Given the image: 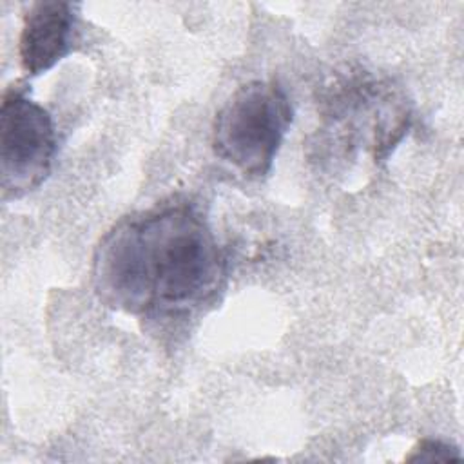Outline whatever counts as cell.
<instances>
[{"mask_svg":"<svg viewBox=\"0 0 464 464\" xmlns=\"http://www.w3.org/2000/svg\"><path fill=\"white\" fill-rule=\"evenodd\" d=\"M76 27L74 7L69 2L42 0L24 14L18 56L25 74L38 76L53 69L72 49Z\"/></svg>","mask_w":464,"mask_h":464,"instance_id":"5b68a950","label":"cell"},{"mask_svg":"<svg viewBox=\"0 0 464 464\" xmlns=\"http://www.w3.org/2000/svg\"><path fill=\"white\" fill-rule=\"evenodd\" d=\"M51 114L27 96L25 87L9 85L0 107V174L4 199L22 198L51 174L56 154Z\"/></svg>","mask_w":464,"mask_h":464,"instance_id":"277c9868","label":"cell"},{"mask_svg":"<svg viewBox=\"0 0 464 464\" xmlns=\"http://www.w3.org/2000/svg\"><path fill=\"white\" fill-rule=\"evenodd\" d=\"M292 118L290 98L277 82H246L216 112L212 149L245 178L261 179L272 170Z\"/></svg>","mask_w":464,"mask_h":464,"instance_id":"7a4b0ae2","label":"cell"},{"mask_svg":"<svg viewBox=\"0 0 464 464\" xmlns=\"http://www.w3.org/2000/svg\"><path fill=\"white\" fill-rule=\"evenodd\" d=\"M225 276L212 228L187 201L121 218L100 237L91 265L98 299L134 315L190 312L216 295Z\"/></svg>","mask_w":464,"mask_h":464,"instance_id":"6da1fadb","label":"cell"},{"mask_svg":"<svg viewBox=\"0 0 464 464\" xmlns=\"http://www.w3.org/2000/svg\"><path fill=\"white\" fill-rule=\"evenodd\" d=\"M459 448L442 442L439 439H422L411 453L406 457L408 462H444V460H459Z\"/></svg>","mask_w":464,"mask_h":464,"instance_id":"8992f818","label":"cell"},{"mask_svg":"<svg viewBox=\"0 0 464 464\" xmlns=\"http://www.w3.org/2000/svg\"><path fill=\"white\" fill-rule=\"evenodd\" d=\"M328 130L343 150L364 147L382 161L404 138L411 123L406 98L390 83L370 74H352L334 83L324 114Z\"/></svg>","mask_w":464,"mask_h":464,"instance_id":"3957f363","label":"cell"}]
</instances>
